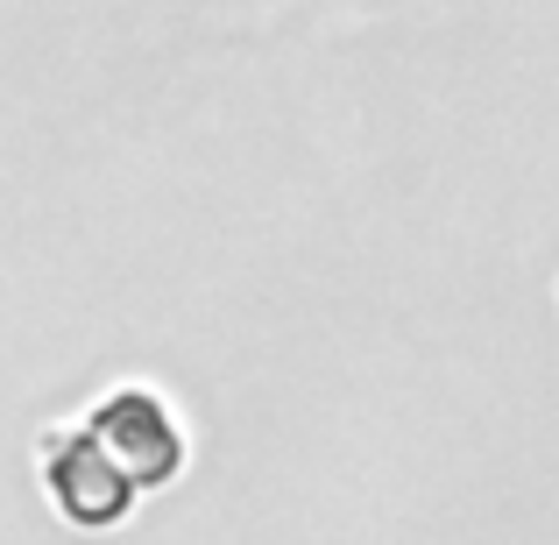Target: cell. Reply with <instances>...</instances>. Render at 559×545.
I'll list each match as a JSON object with an SVG mask.
<instances>
[{
	"instance_id": "cell-1",
	"label": "cell",
	"mask_w": 559,
	"mask_h": 545,
	"mask_svg": "<svg viewBox=\"0 0 559 545\" xmlns=\"http://www.w3.org/2000/svg\"><path fill=\"white\" fill-rule=\"evenodd\" d=\"M185 461L178 425L156 396L128 390L107 396V404L85 411L79 433H64L50 447V496L64 503L71 524H114L128 510V496L150 489V482H170Z\"/></svg>"
}]
</instances>
